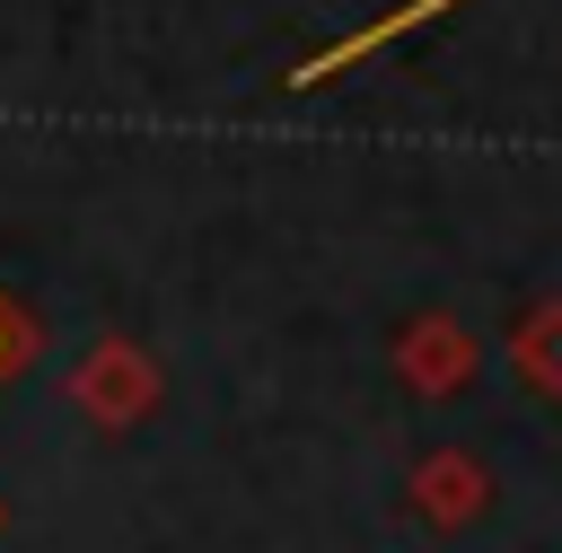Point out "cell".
I'll return each mask as SVG.
<instances>
[{"mask_svg":"<svg viewBox=\"0 0 562 553\" xmlns=\"http://www.w3.org/2000/svg\"><path fill=\"white\" fill-rule=\"evenodd\" d=\"M0 351H9V342H0Z\"/></svg>","mask_w":562,"mask_h":553,"instance_id":"obj_1","label":"cell"}]
</instances>
